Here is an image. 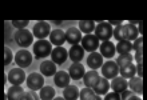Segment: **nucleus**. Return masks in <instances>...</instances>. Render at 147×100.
Returning a JSON list of instances; mask_svg holds the SVG:
<instances>
[{
  "label": "nucleus",
  "instance_id": "a211bd4d",
  "mask_svg": "<svg viewBox=\"0 0 147 100\" xmlns=\"http://www.w3.org/2000/svg\"><path fill=\"white\" fill-rule=\"evenodd\" d=\"M99 54L103 56V58H114V55H115L116 50H115V46H114V43H111L109 40V42H102L100 46H99Z\"/></svg>",
  "mask_w": 147,
  "mask_h": 100
},
{
  "label": "nucleus",
  "instance_id": "6ab92c4d",
  "mask_svg": "<svg viewBox=\"0 0 147 100\" xmlns=\"http://www.w3.org/2000/svg\"><path fill=\"white\" fill-rule=\"evenodd\" d=\"M68 58L72 60V63H80L82 59H84V50L82 46H72L68 51Z\"/></svg>",
  "mask_w": 147,
  "mask_h": 100
},
{
  "label": "nucleus",
  "instance_id": "c85d7f7f",
  "mask_svg": "<svg viewBox=\"0 0 147 100\" xmlns=\"http://www.w3.org/2000/svg\"><path fill=\"white\" fill-rule=\"evenodd\" d=\"M39 96L42 100H52L55 97V89L51 87V85H44L40 89V93Z\"/></svg>",
  "mask_w": 147,
  "mask_h": 100
},
{
  "label": "nucleus",
  "instance_id": "37998d69",
  "mask_svg": "<svg viewBox=\"0 0 147 100\" xmlns=\"http://www.w3.org/2000/svg\"><path fill=\"white\" fill-rule=\"evenodd\" d=\"M142 100H147V91H146V89L143 91V99H142Z\"/></svg>",
  "mask_w": 147,
  "mask_h": 100
},
{
  "label": "nucleus",
  "instance_id": "c03bdc74",
  "mask_svg": "<svg viewBox=\"0 0 147 100\" xmlns=\"http://www.w3.org/2000/svg\"><path fill=\"white\" fill-rule=\"evenodd\" d=\"M52 100H66L64 97H62V96H58V97H54Z\"/></svg>",
  "mask_w": 147,
  "mask_h": 100
},
{
  "label": "nucleus",
  "instance_id": "5701e85b",
  "mask_svg": "<svg viewBox=\"0 0 147 100\" xmlns=\"http://www.w3.org/2000/svg\"><path fill=\"white\" fill-rule=\"evenodd\" d=\"M99 77L100 75L96 72V71H88V72L84 73V76H83V81H84V85L86 87H88V88H94L96 83L99 81Z\"/></svg>",
  "mask_w": 147,
  "mask_h": 100
},
{
  "label": "nucleus",
  "instance_id": "4468645a",
  "mask_svg": "<svg viewBox=\"0 0 147 100\" xmlns=\"http://www.w3.org/2000/svg\"><path fill=\"white\" fill-rule=\"evenodd\" d=\"M122 32H123V40H128V42H134L138 39V28L135 26H131V24H126V26H122Z\"/></svg>",
  "mask_w": 147,
  "mask_h": 100
},
{
  "label": "nucleus",
  "instance_id": "e433bc0d",
  "mask_svg": "<svg viewBox=\"0 0 147 100\" xmlns=\"http://www.w3.org/2000/svg\"><path fill=\"white\" fill-rule=\"evenodd\" d=\"M134 59L136 60V64H142L144 60V51H136Z\"/></svg>",
  "mask_w": 147,
  "mask_h": 100
},
{
  "label": "nucleus",
  "instance_id": "2f4dec72",
  "mask_svg": "<svg viewBox=\"0 0 147 100\" xmlns=\"http://www.w3.org/2000/svg\"><path fill=\"white\" fill-rule=\"evenodd\" d=\"M120 100H142V99H140L138 95H135L132 91L126 89L124 92L120 93Z\"/></svg>",
  "mask_w": 147,
  "mask_h": 100
},
{
  "label": "nucleus",
  "instance_id": "2eb2a0df",
  "mask_svg": "<svg viewBox=\"0 0 147 100\" xmlns=\"http://www.w3.org/2000/svg\"><path fill=\"white\" fill-rule=\"evenodd\" d=\"M54 81L59 88H66L67 85H70L71 77L68 75V72H66V71H58L54 75Z\"/></svg>",
  "mask_w": 147,
  "mask_h": 100
},
{
  "label": "nucleus",
  "instance_id": "a18cd8bd",
  "mask_svg": "<svg viewBox=\"0 0 147 100\" xmlns=\"http://www.w3.org/2000/svg\"><path fill=\"white\" fill-rule=\"evenodd\" d=\"M94 100H103V99H102V97L99 96V95H95V97H94Z\"/></svg>",
  "mask_w": 147,
  "mask_h": 100
},
{
  "label": "nucleus",
  "instance_id": "4be33fe9",
  "mask_svg": "<svg viewBox=\"0 0 147 100\" xmlns=\"http://www.w3.org/2000/svg\"><path fill=\"white\" fill-rule=\"evenodd\" d=\"M111 88L110 87V83H109V80L106 79V77H103V76H100L99 77V81L96 83V85L94 87V92H95V95H107L109 93V89Z\"/></svg>",
  "mask_w": 147,
  "mask_h": 100
},
{
  "label": "nucleus",
  "instance_id": "7ed1b4c3",
  "mask_svg": "<svg viewBox=\"0 0 147 100\" xmlns=\"http://www.w3.org/2000/svg\"><path fill=\"white\" fill-rule=\"evenodd\" d=\"M13 38H15V42L19 44L20 47H30L34 42V35L31 34V31H28V30H18L16 34L13 35Z\"/></svg>",
  "mask_w": 147,
  "mask_h": 100
},
{
  "label": "nucleus",
  "instance_id": "20e7f679",
  "mask_svg": "<svg viewBox=\"0 0 147 100\" xmlns=\"http://www.w3.org/2000/svg\"><path fill=\"white\" fill-rule=\"evenodd\" d=\"M80 43H82L80 46L83 47V50L88 51L90 54H91V52H95V51L99 48V46H100L99 39H98L95 35H92V34L86 35L84 38H82V42Z\"/></svg>",
  "mask_w": 147,
  "mask_h": 100
},
{
  "label": "nucleus",
  "instance_id": "39448f33",
  "mask_svg": "<svg viewBox=\"0 0 147 100\" xmlns=\"http://www.w3.org/2000/svg\"><path fill=\"white\" fill-rule=\"evenodd\" d=\"M26 83H27V87L32 91H36V89H42V87H44V77H43L42 73L38 72H32L30 73L26 79Z\"/></svg>",
  "mask_w": 147,
  "mask_h": 100
},
{
  "label": "nucleus",
  "instance_id": "f704fd0d",
  "mask_svg": "<svg viewBox=\"0 0 147 100\" xmlns=\"http://www.w3.org/2000/svg\"><path fill=\"white\" fill-rule=\"evenodd\" d=\"M28 20H12V26L18 30H24L28 26Z\"/></svg>",
  "mask_w": 147,
  "mask_h": 100
},
{
  "label": "nucleus",
  "instance_id": "ddd939ff",
  "mask_svg": "<svg viewBox=\"0 0 147 100\" xmlns=\"http://www.w3.org/2000/svg\"><path fill=\"white\" fill-rule=\"evenodd\" d=\"M110 87H111L112 92H116V93H122L124 92L128 87V81L122 76H116L112 79V81L110 83Z\"/></svg>",
  "mask_w": 147,
  "mask_h": 100
},
{
  "label": "nucleus",
  "instance_id": "b1692460",
  "mask_svg": "<svg viewBox=\"0 0 147 100\" xmlns=\"http://www.w3.org/2000/svg\"><path fill=\"white\" fill-rule=\"evenodd\" d=\"M24 93V89L22 88V85H12L7 91V99L8 100H20Z\"/></svg>",
  "mask_w": 147,
  "mask_h": 100
},
{
  "label": "nucleus",
  "instance_id": "f8f14e48",
  "mask_svg": "<svg viewBox=\"0 0 147 100\" xmlns=\"http://www.w3.org/2000/svg\"><path fill=\"white\" fill-rule=\"evenodd\" d=\"M66 42L71 46H78L82 42V32L75 27H70L66 31Z\"/></svg>",
  "mask_w": 147,
  "mask_h": 100
},
{
  "label": "nucleus",
  "instance_id": "423d86ee",
  "mask_svg": "<svg viewBox=\"0 0 147 100\" xmlns=\"http://www.w3.org/2000/svg\"><path fill=\"white\" fill-rule=\"evenodd\" d=\"M50 34H51V27L47 21H38L34 26V30H32L34 38H38L39 40H44L47 36H50Z\"/></svg>",
  "mask_w": 147,
  "mask_h": 100
},
{
  "label": "nucleus",
  "instance_id": "79ce46f5",
  "mask_svg": "<svg viewBox=\"0 0 147 100\" xmlns=\"http://www.w3.org/2000/svg\"><path fill=\"white\" fill-rule=\"evenodd\" d=\"M128 24H131V26H138V20H130Z\"/></svg>",
  "mask_w": 147,
  "mask_h": 100
},
{
  "label": "nucleus",
  "instance_id": "c9c22d12",
  "mask_svg": "<svg viewBox=\"0 0 147 100\" xmlns=\"http://www.w3.org/2000/svg\"><path fill=\"white\" fill-rule=\"evenodd\" d=\"M4 54H5V58H4V66H9V63H11L12 59H13L11 50H9L8 47H5V48H4Z\"/></svg>",
  "mask_w": 147,
  "mask_h": 100
},
{
  "label": "nucleus",
  "instance_id": "6e6552de",
  "mask_svg": "<svg viewBox=\"0 0 147 100\" xmlns=\"http://www.w3.org/2000/svg\"><path fill=\"white\" fill-rule=\"evenodd\" d=\"M32 59L34 58H32L31 52L27 50H20L15 55V62L18 64V67H20V68H26V67L31 66Z\"/></svg>",
  "mask_w": 147,
  "mask_h": 100
},
{
  "label": "nucleus",
  "instance_id": "7c9ffc66",
  "mask_svg": "<svg viewBox=\"0 0 147 100\" xmlns=\"http://www.w3.org/2000/svg\"><path fill=\"white\" fill-rule=\"evenodd\" d=\"M95 97V92H94L92 88H88V87H84L79 92V99L80 100H94Z\"/></svg>",
  "mask_w": 147,
  "mask_h": 100
},
{
  "label": "nucleus",
  "instance_id": "49530a36",
  "mask_svg": "<svg viewBox=\"0 0 147 100\" xmlns=\"http://www.w3.org/2000/svg\"><path fill=\"white\" fill-rule=\"evenodd\" d=\"M146 64H147V58H146Z\"/></svg>",
  "mask_w": 147,
  "mask_h": 100
},
{
  "label": "nucleus",
  "instance_id": "9d476101",
  "mask_svg": "<svg viewBox=\"0 0 147 100\" xmlns=\"http://www.w3.org/2000/svg\"><path fill=\"white\" fill-rule=\"evenodd\" d=\"M51 59L56 66H60L68 59V52L66 51L64 47H55L51 52Z\"/></svg>",
  "mask_w": 147,
  "mask_h": 100
},
{
  "label": "nucleus",
  "instance_id": "0eeeda50",
  "mask_svg": "<svg viewBox=\"0 0 147 100\" xmlns=\"http://www.w3.org/2000/svg\"><path fill=\"white\" fill-rule=\"evenodd\" d=\"M118 73H119V67H118L116 62L107 60L106 63H103V66H102V75H103V77H106L109 80V79L116 77Z\"/></svg>",
  "mask_w": 147,
  "mask_h": 100
},
{
  "label": "nucleus",
  "instance_id": "a878e982",
  "mask_svg": "<svg viewBox=\"0 0 147 100\" xmlns=\"http://www.w3.org/2000/svg\"><path fill=\"white\" fill-rule=\"evenodd\" d=\"M119 73H120V76L124 77V79H131V77L135 76V73H136V66L130 63L127 66L119 68Z\"/></svg>",
  "mask_w": 147,
  "mask_h": 100
},
{
  "label": "nucleus",
  "instance_id": "f257e3e1",
  "mask_svg": "<svg viewBox=\"0 0 147 100\" xmlns=\"http://www.w3.org/2000/svg\"><path fill=\"white\" fill-rule=\"evenodd\" d=\"M52 52V44L50 43V40H38L36 43H34V55L36 59H43L50 56Z\"/></svg>",
  "mask_w": 147,
  "mask_h": 100
},
{
  "label": "nucleus",
  "instance_id": "f3484780",
  "mask_svg": "<svg viewBox=\"0 0 147 100\" xmlns=\"http://www.w3.org/2000/svg\"><path fill=\"white\" fill-rule=\"evenodd\" d=\"M128 88L130 91L135 93V95H143V79L138 76H134L128 80Z\"/></svg>",
  "mask_w": 147,
  "mask_h": 100
},
{
  "label": "nucleus",
  "instance_id": "ea45409f",
  "mask_svg": "<svg viewBox=\"0 0 147 100\" xmlns=\"http://www.w3.org/2000/svg\"><path fill=\"white\" fill-rule=\"evenodd\" d=\"M111 26H116V27H119V26H123V21L122 20H110L109 21Z\"/></svg>",
  "mask_w": 147,
  "mask_h": 100
},
{
  "label": "nucleus",
  "instance_id": "a19ab883",
  "mask_svg": "<svg viewBox=\"0 0 147 100\" xmlns=\"http://www.w3.org/2000/svg\"><path fill=\"white\" fill-rule=\"evenodd\" d=\"M138 32H139V35H143V21L142 20H139L138 21Z\"/></svg>",
  "mask_w": 147,
  "mask_h": 100
},
{
  "label": "nucleus",
  "instance_id": "cd10ccee",
  "mask_svg": "<svg viewBox=\"0 0 147 100\" xmlns=\"http://www.w3.org/2000/svg\"><path fill=\"white\" fill-rule=\"evenodd\" d=\"M115 50L119 55L130 54V51L132 50V43L128 42V40H120V42H118V44H116Z\"/></svg>",
  "mask_w": 147,
  "mask_h": 100
},
{
  "label": "nucleus",
  "instance_id": "9b49d317",
  "mask_svg": "<svg viewBox=\"0 0 147 100\" xmlns=\"http://www.w3.org/2000/svg\"><path fill=\"white\" fill-rule=\"evenodd\" d=\"M87 66L92 71H96L98 68H102V66H103V56L99 52H96V51L91 52L88 55V58H87Z\"/></svg>",
  "mask_w": 147,
  "mask_h": 100
},
{
  "label": "nucleus",
  "instance_id": "412c9836",
  "mask_svg": "<svg viewBox=\"0 0 147 100\" xmlns=\"http://www.w3.org/2000/svg\"><path fill=\"white\" fill-rule=\"evenodd\" d=\"M39 68H40V73H42L43 76H52V75H55V73L58 72L56 71V64L52 60H44V62H42Z\"/></svg>",
  "mask_w": 147,
  "mask_h": 100
},
{
  "label": "nucleus",
  "instance_id": "4c0bfd02",
  "mask_svg": "<svg viewBox=\"0 0 147 100\" xmlns=\"http://www.w3.org/2000/svg\"><path fill=\"white\" fill-rule=\"evenodd\" d=\"M103 100H120V93L116 92H109L106 95V97Z\"/></svg>",
  "mask_w": 147,
  "mask_h": 100
},
{
  "label": "nucleus",
  "instance_id": "f03ea898",
  "mask_svg": "<svg viewBox=\"0 0 147 100\" xmlns=\"http://www.w3.org/2000/svg\"><path fill=\"white\" fill-rule=\"evenodd\" d=\"M114 28L109 21H102L95 27V36L99 39V42H109L112 38Z\"/></svg>",
  "mask_w": 147,
  "mask_h": 100
},
{
  "label": "nucleus",
  "instance_id": "aec40b11",
  "mask_svg": "<svg viewBox=\"0 0 147 100\" xmlns=\"http://www.w3.org/2000/svg\"><path fill=\"white\" fill-rule=\"evenodd\" d=\"M84 67L82 66L80 63H72V66L68 69V75L74 80H80L84 76Z\"/></svg>",
  "mask_w": 147,
  "mask_h": 100
},
{
  "label": "nucleus",
  "instance_id": "72a5a7b5",
  "mask_svg": "<svg viewBox=\"0 0 147 100\" xmlns=\"http://www.w3.org/2000/svg\"><path fill=\"white\" fill-rule=\"evenodd\" d=\"M20 100H40V96H39L35 91H28V92L23 93V96H22Z\"/></svg>",
  "mask_w": 147,
  "mask_h": 100
},
{
  "label": "nucleus",
  "instance_id": "c756f323",
  "mask_svg": "<svg viewBox=\"0 0 147 100\" xmlns=\"http://www.w3.org/2000/svg\"><path fill=\"white\" fill-rule=\"evenodd\" d=\"M132 60H134V56H132L131 54L119 55V56L116 58V64H118L119 68H122V67H124V66H127V64H130V63H132Z\"/></svg>",
  "mask_w": 147,
  "mask_h": 100
},
{
  "label": "nucleus",
  "instance_id": "473e14b6",
  "mask_svg": "<svg viewBox=\"0 0 147 100\" xmlns=\"http://www.w3.org/2000/svg\"><path fill=\"white\" fill-rule=\"evenodd\" d=\"M144 38H142V36H138V39L136 40H134V43H132V50L136 51H144Z\"/></svg>",
  "mask_w": 147,
  "mask_h": 100
},
{
  "label": "nucleus",
  "instance_id": "58836bf2",
  "mask_svg": "<svg viewBox=\"0 0 147 100\" xmlns=\"http://www.w3.org/2000/svg\"><path fill=\"white\" fill-rule=\"evenodd\" d=\"M136 72H138V77H142V79H143V76H144L143 63H142V64H136Z\"/></svg>",
  "mask_w": 147,
  "mask_h": 100
},
{
  "label": "nucleus",
  "instance_id": "393cba45",
  "mask_svg": "<svg viewBox=\"0 0 147 100\" xmlns=\"http://www.w3.org/2000/svg\"><path fill=\"white\" fill-rule=\"evenodd\" d=\"M63 97L66 100H78L79 88L75 85H67L66 88H63Z\"/></svg>",
  "mask_w": 147,
  "mask_h": 100
},
{
  "label": "nucleus",
  "instance_id": "bb28decb",
  "mask_svg": "<svg viewBox=\"0 0 147 100\" xmlns=\"http://www.w3.org/2000/svg\"><path fill=\"white\" fill-rule=\"evenodd\" d=\"M95 21H92V20H80L79 21V31L83 32V34L86 35H90L91 32L95 30Z\"/></svg>",
  "mask_w": 147,
  "mask_h": 100
},
{
  "label": "nucleus",
  "instance_id": "1a4fd4ad",
  "mask_svg": "<svg viewBox=\"0 0 147 100\" xmlns=\"http://www.w3.org/2000/svg\"><path fill=\"white\" fill-rule=\"evenodd\" d=\"M26 79H27V76L22 68H13L8 73V80L12 85H22L26 81Z\"/></svg>",
  "mask_w": 147,
  "mask_h": 100
},
{
  "label": "nucleus",
  "instance_id": "dca6fc26",
  "mask_svg": "<svg viewBox=\"0 0 147 100\" xmlns=\"http://www.w3.org/2000/svg\"><path fill=\"white\" fill-rule=\"evenodd\" d=\"M50 43L56 47H62L66 43V32H63L62 30H54L50 34Z\"/></svg>",
  "mask_w": 147,
  "mask_h": 100
}]
</instances>
